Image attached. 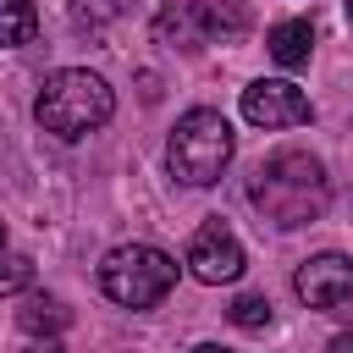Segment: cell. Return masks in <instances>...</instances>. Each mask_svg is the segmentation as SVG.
I'll return each instance as SVG.
<instances>
[{
	"instance_id": "1",
	"label": "cell",
	"mask_w": 353,
	"mask_h": 353,
	"mask_svg": "<svg viewBox=\"0 0 353 353\" xmlns=\"http://www.w3.org/2000/svg\"><path fill=\"white\" fill-rule=\"evenodd\" d=\"M248 204H254L270 226H281V232L309 226V221H320L325 204H331L325 165H320L314 154H303V149H276L270 160L254 165V176H248Z\"/></svg>"
},
{
	"instance_id": "2",
	"label": "cell",
	"mask_w": 353,
	"mask_h": 353,
	"mask_svg": "<svg viewBox=\"0 0 353 353\" xmlns=\"http://www.w3.org/2000/svg\"><path fill=\"white\" fill-rule=\"evenodd\" d=\"M33 116H39L44 132L72 143V138H88L94 127H105L116 116V94H110L105 77L83 72V66H61V72L44 77V88L33 99Z\"/></svg>"
},
{
	"instance_id": "3",
	"label": "cell",
	"mask_w": 353,
	"mask_h": 353,
	"mask_svg": "<svg viewBox=\"0 0 353 353\" xmlns=\"http://www.w3.org/2000/svg\"><path fill=\"white\" fill-rule=\"evenodd\" d=\"M232 154H237V132H232V121H226L221 110H210V105L176 116V127H171V138H165V165H171V176L188 182V188L221 182V171L232 165Z\"/></svg>"
},
{
	"instance_id": "4",
	"label": "cell",
	"mask_w": 353,
	"mask_h": 353,
	"mask_svg": "<svg viewBox=\"0 0 353 353\" xmlns=\"http://www.w3.org/2000/svg\"><path fill=\"white\" fill-rule=\"evenodd\" d=\"M99 287L121 309H154L176 287V259L154 243H121L99 259Z\"/></svg>"
},
{
	"instance_id": "5",
	"label": "cell",
	"mask_w": 353,
	"mask_h": 353,
	"mask_svg": "<svg viewBox=\"0 0 353 353\" xmlns=\"http://www.w3.org/2000/svg\"><path fill=\"white\" fill-rule=\"evenodd\" d=\"M248 28V6L243 0H171L154 17V39L176 44V50H199V44H226Z\"/></svg>"
},
{
	"instance_id": "6",
	"label": "cell",
	"mask_w": 353,
	"mask_h": 353,
	"mask_svg": "<svg viewBox=\"0 0 353 353\" xmlns=\"http://www.w3.org/2000/svg\"><path fill=\"white\" fill-rule=\"evenodd\" d=\"M309 116H314V110H309V94H303L298 83H287V77H259V83L243 88V121H248V127L276 132V127H298V121H309Z\"/></svg>"
},
{
	"instance_id": "7",
	"label": "cell",
	"mask_w": 353,
	"mask_h": 353,
	"mask_svg": "<svg viewBox=\"0 0 353 353\" xmlns=\"http://www.w3.org/2000/svg\"><path fill=\"white\" fill-rule=\"evenodd\" d=\"M243 243H237V232L226 226V221H204L199 232H193V243H188V270L199 276V281H210V287H221V281H237L243 276Z\"/></svg>"
},
{
	"instance_id": "8",
	"label": "cell",
	"mask_w": 353,
	"mask_h": 353,
	"mask_svg": "<svg viewBox=\"0 0 353 353\" xmlns=\"http://www.w3.org/2000/svg\"><path fill=\"white\" fill-rule=\"evenodd\" d=\"M292 287L309 309H342V303H353V259L347 254H314L298 265Z\"/></svg>"
},
{
	"instance_id": "9",
	"label": "cell",
	"mask_w": 353,
	"mask_h": 353,
	"mask_svg": "<svg viewBox=\"0 0 353 353\" xmlns=\"http://www.w3.org/2000/svg\"><path fill=\"white\" fill-rule=\"evenodd\" d=\"M265 44H270V61H276V66L298 72V66L309 61V50H314V28H309L303 17H292V22H276V28L265 33Z\"/></svg>"
},
{
	"instance_id": "10",
	"label": "cell",
	"mask_w": 353,
	"mask_h": 353,
	"mask_svg": "<svg viewBox=\"0 0 353 353\" xmlns=\"http://www.w3.org/2000/svg\"><path fill=\"white\" fill-rule=\"evenodd\" d=\"M66 303L61 298H50V292H28L22 298V309H17V325L28 331V336H61L66 331Z\"/></svg>"
},
{
	"instance_id": "11",
	"label": "cell",
	"mask_w": 353,
	"mask_h": 353,
	"mask_svg": "<svg viewBox=\"0 0 353 353\" xmlns=\"http://www.w3.org/2000/svg\"><path fill=\"white\" fill-rule=\"evenodd\" d=\"M33 33H39V6L33 0H0V50L33 44Z\"/></svg>"
},
{
	"instance_id": "12",
	"label": "cell",
	"mask_w": 353,
	"mask_h": 353,
	"mask_svg": "<svg viewBox=\"0 0 353 353\" xmlns=\"http://www.w3.org/2000/svg\"><path fill=\"white\" fill-rule=\"evenodd\" d=\"M127 11V0H72V22L83 28V33H99L105 22H116Z\"/></svg>"
},
{
	"instance_id": "13",
	"label": "cell",
	"mask_w": 353,
	"mask_h": 353,
	"mask_svg": "<svg viewBox=\"0 0 353 353\" xmlns=\"http://www.w3.org/2000/svg\"><path fill=\"white\" fill-rule=\"evenodd\" d=\"M232 325H243V331H265L270 325V298H259V292H243V298H232Z\"/></svg>"
},
{
	"instance_id": "14",
	"label": "cell",
	"mask_w": 353,
	"mask_h": 353,
	"mask_svg": "<svg viewBox=\"0 0 353 353\" xmlns=\"http://www.w3.org/2000/svg\"><path fill=\"white\" fill-rule=\"evenodd\" d=\"M33 287V259L28 254H0V298H17Z\"/></svg>"
},
{
	"instance_id": "15",
	"label": "cell",
	"mask_w": 353,
	"mask_h": 353,
	"mask_svg": "<svg viewBox=\"0 0 353 353\" xmlns=\"http://www.w3.org/2000/svg\"><path fill=\"white\" fill-rule=\"evenodd\" d=\"M331 353H353V331H336L331 336Z\"/></svg>"
},
{
	"instance_id": "16",
	"label": "cell",
	"mask_w": 353,
	"mask_h": 353,
	"mask_svg": "<svg viewBox=\"0 0 353 353\" xmlns=\"http://www.w3.org/2000/svg\"><path fill=\"white\" fill-rule=\"evenodd\" d=\"M193 353H232V347H221V342H199Z\"/></svg>"
},
{
	"instance_id": "17",
	"label": "cell",
	"mask_w": 353,
	"mask_h": 353,
	"mask_svg": "<svg viewBox=\"0 0 353 353\" xmlns=\"http://www.w3.org/2000/svg\"><path fill=\"white\" fill-rule=\"evenodd\" d=\"M28 353H61V347H55V342H44V347H28Z\"/></svg>"
},
{
	"instance_id": "18",
	"label": "cell",
	"mask_w": 353,
	"mask_h": 353,
	"mask_svg": "<svg viewBox=\"0 0 353 353\" xmlns=\"http://www.w3.org/2000/svg\"><path fill=\"white\" fill-rule=\"evenodd\" d=\"M0 248H6V226H0Z\"/></svg>"
},
{
	"instance_id": "19",
	"label": "cell",
	"mask_w": 353,
	"mask_h": 353,
	"mask_svg": "<svg viewBox=\"0 0 353 353\" xmlns=\"http://www.w3.org/2000/svg\"><path fill=\"white\" fill-rule=\"evenodd\" d=\"M347 22H353V0H347Z\"/></svg>"
}]
</instances>
